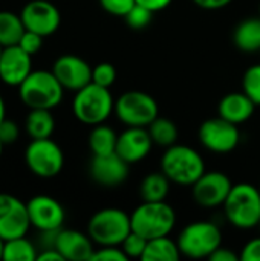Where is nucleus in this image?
<instances>
[{
    "mask_svg": "<svg viewBox=\"0 0 260 261\" xmlns=\"http://www.w3.org/2000/svg\"><path fill=\"white\" fill-rule=\"evenodd\" d=\"M64 87L52 70H32L18 86V96L29 109L57 107L63 99Z\"/></svg>",
    "mask_w": 260,
    "mask_h": 261,
    "instance_id": "1",
    "label": "nucleus"
},
{
    "mask_svg": "<svg viewBox=\"0 0 260 261\" xmlns=\"http://www.w3.org/2000/svg\"><path fill=\"white\" fill-rule=\"evenodd\" d=\"M161 171L170 182L192 187L205 173V164L195 148L173 144L161 158Z\"/></svg>",
    "mask_w": 260,
    "mask_h": 261,
    "instance_id": "2",
    "label": "nucleus"
},
{
    "mask_svg": "<svg viewBox=\"0 0 260 261\" xmlns=\"http://www.w3.org/2000/svg\"><path fill=\"white\" fill-rule=\"evenodd\" d=\"M227 220L239 229H251L260 222V190L251 184L233 185L225 203Z\"/></svg>",
    "mask_w": 260,
    "mask_h": 261,
    "instance_id": "3",
    "label": "nucleus"
},
{
    "mask_svg": "<svg viewBox=\"0 0 260 261\" xmlns=\"http://www.w3.org/2000/svg\"><path fill=\"white\" fill-rule=\"evenodd\" d=\"M115 109V101L107 87L89 83L75 92L72 112L75 118L87 125L103 124Z\"/></svg>",
    "mask_w": 260,
    "mask_h": 261,
    "instance_id": "4",
    "label": "nucleus"
},
{
    "mask_svg": "<svg viewBox=\"0 0 260 261\" xmlns=\"http://www.w3.org/2000/svg\"><path fill=\"white\" fill-rule=\"evenodd\" d=\"M132 231L147 240L169 236L176 223L175 210L162 202H143L130 216Z\"/></svg>",
    "mask_w": 260,
    "mask_h": 261,
    "instance_id": "5",
    "label": "nucleus"
},
{
    "mask_svg": "<svg viewBox=\"0 0 260 261\" xmlns=\"http://www.w3.org/2000/svg\"><path fill=\"white\" fill-rule=\"evenodd\" d=\"M130 232V216L118 208H104L95 213L87 225L89 237L100 246H121Z\"/></svg>",
    "mask_w": 260,
    "mask_h": 261,
    "instance_id": "6",
    "label": "nucleus"
},
{
    "mask_svg": "<svg viewBox=\"0 0 260 261\" xmlns=\"http://www.w3.org/2000/svg\"><path fill=\"white\" fill-rule=\"evenodd\" d=\"M178 246L181 254L188 258H208L222 246V232L211 222H193L179 234Z\"/></svg>",
    "mask_w": 260,
    "mask_h": 261,
    "instance_id": "7",
    "label": "nucleus"
},
{
    "mask_svg": "<svg viewBox=\"0 0 260 261\" xmlns=\"http://www.w3.org/2000/svg\"><path fill=\"white\" fill-rule=\"evenodd\" d=\"M25 164L32 174L41 179L55 177L64 165V156L51 138L32 139L25 150Z\"/></svg>",
    "mask_w": 260,
    "mask_h": 261,
    "instance_id": "8",
    "label": "nucleus"
},
{
    "mask_svg": "<svg viewBox=\"0 0 260 261\" xmlns=\"http://www.w3.org/2000/svg\"><path fill=\"white\" fill-rule=\"evenodd\" d=\"M115 113L129 127H149L158 116L156 101L146 92L129 90L115 101Z\"/></svg>",
    "mask_w": 260,
    "mask_h": 261,
    "instance_id": "9",
    "label": "nucleus"
},
{
    "mask_svg": "<svg viewBox=\"0 0 260 261\" xmlns=\"http://www.w3.org/2000/svg\"><path fill=\"white\" fill-rule=\"evenodd\" d=\"M31 226L26 203L12 194L0 193V237L3 242L25 237Z\"/></svg>",
    "mask_w": 260,
    "mask_h": 261,
    "instance_id": "10",
    "label": "nucleus"
},
{
    "mask_svg": "<svg viewBox=\"0 0 260 261\" xmlns=\"http://www.w3.org/2000/svg\"><path fill=\"white\" fill-rule=\"evenodd\" d=\"M199 139L207 150L221 154L230 153L238 147L241 141V133L236 124L218 116L205 121L201 125Z\"/></svg>",
    "mask_w": 260,
    "mask_h": 261,
    "instance_id": "11",
    "label": "nucleus"
},
{
    "mask_svg": "<svg viewBox=\"0 0 260 261\" xmlns=\"http://www.w3.org/2000/svg\"><path fill=\"white\" fill-rule=\"evenodd\" d=\"M20 17L26 31L37 32L41 37H49L57 32L61 23L58 8L48 0L28 2L21 9Z\"/></svg>",
    "mask_w": 260,
    "mask_h": 261,
    "instance_id": "12",
    "label": "nucleus"
},
{
    "mask_svg": "<svg viewBox=\"0 0 260 261\" xmlns=\"http://www.w3.org/2000/svg\"><path fill=\"white\" fill-rule=\"evenodd\" d=\"M231 188L233 184L227 174L221 171H205L192 185V193L198 205L204 208H216L225 203Z\"/></svg>",
    "mask_w": 260,
    "mask_h": 261,
    "instance_id": "13",
    "label": "nucleus"
},
{
    "mask_svg": "<svg viewBox=\"0 0 260 261\" xmlns=\"http://www.w3.org/2000/svg\"><path fill=\"white\" fill-rule=\"evenodd\" d=\"M31 225L41 231H58L64 223V210L58 200L51 196H34L26 203Z\"/></svg>",
    "mask_w": 260,
    "mask_h": 261,
    "instance_id": "14",
    "label": "nucleus"
},
{
    "mask_svg": "<svg viewBox=\"0 0 260 261\" xmlns=\"http://www.w3.org/2000/svg\"><path fill=\"white\" fill-rule=\"evenodd\" d=\"M52 72L67 90L77 92L92 83V67L89 63L72 54L58 57L52 64Z\"/></svg>",
    "mask_w": 260,
    "mask_h": 261,
    "instance_id": "15",
    "label": "nucleus"
},
{
    "mask_svg": "<svg viewBox=\"0 0 260 261\" xmlns=\"http://www.w3.org/2000/svg\"><path fill=\"white\" fill-rule=\"evenodd\" d=\"M32 72V55L18 44L3 47L0 55V80L6 86L18 87Z\"/></svg>",
    "mask_w": 260,
    "mask_h": 261,
    "instance_id": "16",
    "label": "nucleus"
},
{
    "mask_svg": "<svg viewBox=\"0 0 260 261\" xmlns=\"http://www.w3.org/2000/svg\"><path fill=\"white\" fill-rule=\"evenodd\" d=\"M129 164L115 151L104 156H93L90 162L92 179L104 187L120 185L127 179Z\"/></svg>",
    "mask_w": 260,
    "mask_h": 261,
    "instance_id": "17",
    "label": "nucleus"
},
{
    "mask_svg": "<svg viewBox=\"0 0 260 261\" xmlns=\"http://www.w3.org/2000/svg\"><path fill=\"white\" fill-rule=\"evenodd\" d=\"M54 248L61 254L64 260L87 261L92 258L95 249L89 234H83L74 229H58L54 242Z\"/></svg>",
    "mask_w": 260,
    "mask_h": 261,
    "instance_id": "18",
    "label": "nucleus"
},
{
    "mask_svg": "<svg viewBox=\"0 0 260 261\" xmlns=\"http://www.w3.org/2000/svg\"><path fill=\"white\" fill-rule=\"evenodd\" d=\"M152 138L144 127H129L116 141V153L127 162L135 164L143 161L152 148Z\"/></svg>",
    "mask_w": 260,
    "mask_h": 261,
    "instance_id": "19",
    "label": "nucleus"
},
{
    "mask_svg": "<svg viewBox=\"0 0 260 261\" xmlns=\"http://www.w3.org/2000/svg\"><path fill=\"white\" fill-rule=\"evenodd\" d=\"M256 104L253 102V99L245 93H228L225 95L218 106V113L221 118L233 122V124H242L245 121H248L253 113H254Z\"/></svg>",
    "mask_w": 260,
    "mask_h": 261,
    "instance_id": "20",
    "label": "nucleus"
},
{
    "mask_svg": "<svg viewBox=\"0 0 260 261\" xmlns=\"http://www.w3.org/2000/svg\"><path fill=\"white\" fill-rule=\"evenodd\" d=\"M25 128L31 139H46L55 130V119L49 109H31L25 121Z\"/></svg>",
    "mask_w": 260,
    "mask_h": 261,
    "instance_id": "21",
    "label": "nucleus"
},
{
    "mask_svg": "<svg viewBox=\"0 0 260 261\" xmlns=\"http://www.w3.org/2000/svg\"><path fill=\"white\" fill-rule=\"evenodd\" d=\"M233 41L244 52L260 50V17L241 21L234 29Z\"/></svg>",
    "mask_w": 260,
    "mask_h": 261,
    "instance_id": "22",
    "label": "nucleus"
},
{
    "mask_svg": "<svg viewBox=\"0 0 260 261\" xmlns=\"http://www.w3.org/2000/svg\"><path fill=\"white\" fill-rule=\"evenodd\" d=\"M181 251L178 242L169 239V236L152 239L147 242L143 261H178L181 258Z\"/></svg>",
    "mask_w": 260,
    "mask_h": 261,
    "instance_id": "23",
    "label": "nucleus"
},
{
    "mask_svg": "<svg viewBox=\"0 0 260 261\" xmlns=\"http://www.w3.org/2000/svg\"><path fill=\"white\" fill-rule=\"evenodd\" d=\"M25 31L20 15L11 11H0V44L3 47L18 44Z\"/></svg>",
    "mask_w": 260,
    "mask_h": 261,
    "instance_id": "24",
    "label": "nucleus"
},
{
    "mask_svg": "<svg viewBox=\"0 0 260 261\" xmlns=\"http://www.w3.org/2000/svg\"><path fill=\"white\" fill-rule=\"evenodd\" d=\"M116 133L103 124L93 125V130L89 135V147L93 156H104L116 151Z\"/></svg>",
    "mask_w": 260,
    "mask_h": 261,
    "instance_id": "25",
    "label": "nucleus"
},
{
    "mask_svg": "<svg viewBox=\"0 0 260 261\" xmlns=\"http://www.w3.org/2000/svg\"><path fill=\"white\" fill-rule=\"evenodd\" d=\"M169 187L170 180L162 171L152 173L143 179L139 193L144 202H162L169 194Z\"/></svg>",
    "mask_w": 260,
    "mask_h": 261,
    "instance_id": "26",
    "label": "nucleus"
},
{
    "mask_svg": "<svg viewBox=\"0 0 260 261\" xmlns=\"http://www.w3.org/2000/svg\"><path fill=\"white\" fill-rule=\"evenodd\" d=\"M37 249L26 237H17L3 243L2 260L5 261H37Z\"/></svg>",
    "mask_w": 260,
    "mask_h": 261,
    "instance_id": "27",
    "label": "nucleus"
},
{
    "mask_svg": "<svg viewBox=\"0 0 260 261\" xmlns=\"http://www.w3.org/2000/svg\"><path fill=\"white\" fill-rule=\"evenodd\" d=\"M149 133H150L153 144H158L161 147H170L178 139V128L175 122H172L167 118L156 116L149 124Z\"/></svg>",
    "mask_w": 260,
    "mask_h": 261,
    "instance_id": "28",
    "label": "nucleus"
},
{
    "mask_svg": "<svg viewBox=\"0 0 260 261\" xmlns=\"http://www.w3.org/2000/svg\"><path fill=\"white\" fill-rule=\"evenodd\" d=\"M242 90L253 99L256 106H260V64L251 66L242 80Z\"/></svg>",
    "mask_w": 260,
    "mask_h": 261,
    "instance_id": "29",
    "label": "nucleus"
},
{
    "mask_svg": "<svg viewBox=\"0 0 260 261\" xmlns=\"http://www.w3.org/2000/svg\"><path fill=\"white\" fill-rule=\"evenodd\" d=\"M147 242H149L147 239H144L143 236H139V234L132 231L126 237V240L121 243V249L124 251L127 258H143V254L146 251Z\"/></svg>",
    "mask_w": 260,
    "mask_h": 261,
    "instance_id": "30",
    "label": "nucleus"
},
{
    "mask_svg": "<svg viewBox=\"0 0 260 261\" xmlns=\"http://www.w3.org/2000/svg\"><path fill=\"white\" fill-rule=\"evenodd\" d=\"M152 14H153V12H152L150 9H147V8H144V6L135 3V6L124 15V18H126L127 24H129L132 29H144L146 26L150 24V21H152Z\"/></svg>",
    "mask_w": 260,
    "mask_h": 261,
    "instance_id": "31",
    "label": "nucleus"
},
{
    "mask_svg": "<svg viewBox=\"0 0 260 261\" xmlns=\"http://www.w3.org/2000/svg\"><path fill=\"white\" fill-rule=\"evenodd\" d=\"M116 80V70L110 63H100L92 69V83L103 86V87H110Z\"/></svg>",
    "mask_w": 260,
    "mask_h": 261,
    "instance_id": "32",
    "label": "nucleus"
},
{
    "mask_svg": "<svg viewBox=\"0 0 260 261\" xmlns=\"http://www.w3.org/2000/svg\"><path fill=\"white\" fill-rule=\"evenodd\" d=\"M43 38L40 34L37 32H32V31H25V34L21 35L20 41H18V46L28 52L29 55H35L37 52H40V49L43 47Z\"/></svg>",
    "mask_w": 260,
    "mask_h": 261,
    "instance_id": "33",
    "label": "nucleus"
},
{
    "mask_svg": "<svg viewBox=\"0 0 260 261\" xmlns=\"http://www.w3.org/2000/svg\"><path fill=\"white\" fill-rule=\"evenodd\" d=\"M127 255L121 249V246H101V249L95 251L90 261H127Z\"/></svg>",
    "mask_w": 260,
    "mask_h": 261,
    "instance_id": "34",
    "label": "nucleus"
},
{
    "mask_svg": "<svg viewBox=\"0 0 260 261\" xmlns=\"http://www.w3.org/2000/svg\"><path fill=\"white\" fill-rule=\"evenodd\" d=\"M136 0H100V5L104 11L113 15L124 17L133 6Z\"/></svg>",
    "mask_w": 260,
    "mask_h": 261,
    "instance_id": "35",
    "label": "nucleus"
},
{
    "mask_svg": "<svg viewBox=\"0 0 260 261\" xmlns=\"http://www.w3.org/2000/svg\"><path fill=\"white\" fill-rule=\"evenodd\" d=\"M18 135H20V128L15 121L5 118L0 122V141L3 142V145L14 144L18 139Z\"/></svg>",
    "mask_w": 260,
    "mask_h": 261,
    "instance_id": "36",
    "label": "nucleus"
},
{
    "mask_svg": "<svg viewBox=\"0 0 260 261\" xmlns=\"http://www.w3.org/2000/svg\"><path fill=\"white\" fill-rule=\"evenodd\" d=\"M241 261H260V237L250 240L241 252Z\"/></svg>",
    "mask_w": 260,
    "mask_h": 261,
    "instance_id": "37",
    "label": "nucleus"
},
{
    "mask_svg": "<svg viewBox=\"0 0 260 261\" xmlns=\"http://www.w3.org/2000/svg\"><path fill=\"white\" fill-rule=\"evenodd\" d=\"M208 260L211 261H239L241 260V255H236L231 249H227V248H222L219 246L210 257Z\"/></svg>",
    "mask_w": 260,
    "mask_h": 261,
    "instance_id": "38",
    "label": "nucleus"
},
{
    "mask_svg": "<svg viewBox=\"0 0 260 261\" xmlns=\"http://www.w3.org/2000/svg\"><path fill=\"white\" fill-rule=\"evenodd\" d=\"M136 3L147 8V9H150L152 12H156V11H161V9L167 8L172 3V0H136Z\"/></svg>",
    "mask_w": 260,
    "mask_h": 261,
    "instance_id": "39",
    "label": "nucleus"
},
{
    "mask_svg": "<svg viewBox=\"0 0 260 261\" xmlns=\"http://www.w3.org/2000/svg\"><path fill=\"white\" fill-rule=\"evenodd\" d=\"M199 8H204V9H221V8H225L227 5H230L233 0H193Z\"/></svg>",
    "mask_w": 260,
    "mask_h": 261,
    "instance_id": "40",
    "label": "nucleus"
},
{
    "mask_svg": "<svg viewBox=\"0 0 260 261\" xmlns=\"http://www.w3.org/2000/svg\"><path fill=\"white\" fill-rule=\"evenodd\" d=\"M37 261H64V258L55 248H46L41 254L37 255Z\"/></svg>",
    "mask_w": 260,
    "mask_h": 261,
    "instance_id": "41",
    "label": "nucleus"
},
{
    "mask_svg": "<svg viewBox=\"0 0 260 261\" xmlns=\"http://www.w3.org/2000/svg\"><path fill=\"white\" fill-rule=\"evenodd\" d=\"M6 118V106H5V101L0 95V122Z\"/></svg>",
    "mask_w": 260,
    "mask_h": 261,
    "instance_id": "42",
    "label": "nucleus"
},
{
    "mask_svg": "<svg viewBox=\"0 0 260 261\" xmlns=\"http://www.w3.org/2000/svg\"><path fill=\"white\" fill-rule=\"evenodd\" d=\"M3 243H5V242H3V239L0 237V260H2V252H3Z\"/></svg>",
    "mask_w": 260,
    "mask_h": 261,
    "instance_id": "43",
    "label": "nucleus"
},
{
    "mask_svg": "<svg viewBox=\"0 0 260 261\" xmlns=\"http://www.w3.org/2000/svg\"><path fill=\"white\" fill-rule=\"evenodd\" d=\"M3 147H5V145H3V142L0 141V158H2V153H3Z\"/></svg>",
    "mask_w": 260,
    "mask_h": 261,
    "instance_id": "44",
    "label": "nucleus"
},
{
    "mask_svg": "<svg viewBox=\"0 0 260 261\" xmlns=\"http://www.w3.org/2000/svg\"><path fill=\"white\" fill-rule=\"evenodd\" d=\"M2 50H3V46L0 44V55H2Z\"/></svg>",
    "mask_w": 260,
    "mask_h": 261,
    "instance_id": "45",
    "label": "nucleus"
},
{
    "mask_svg": "<svg viewBox=\"0 0 260 261\" xmlns=\"http://www.w3.org/2000/svg\"><path fill=\"white\" fill-rule=\"evenodd\" d=\"M259 17H260V6H259Z\"/></svg>",
    "mask_w": 260,
    "mask_h": 261,
    "instance_id": "46",
    "label": "nucleus"
},
{
    "mask_svg": "<svg viewBox=\"0 0 260 261\" xmlns=\"http://www.w3.org/2000/svg\"><path fill=\"white\" fill-rule=\"evenodd\" d=\"M259 228H260V222H259Z\"/></svg>",
    "mask_w": 260,
    "mask_h": 261,
    "instance_id": "47",
    "label": "nucleus"
},
{
    "mask_svg": "<svg viewBox=\"0 0 260 261\" xmlns=\"http://www.w3.org/2000/svg\"><path fill=\"white\" fill-rule=\"evenodd\" d=\"M259 190H260V188H259Z\"/></svg>",
    "mask_w": 260,
    "mask_h": 261,
    "instance_id": "48",
    "label": "nucleus"
}]
</instances>
